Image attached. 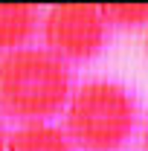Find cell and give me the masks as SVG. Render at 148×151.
I'll return each instance as SVG.
<instances>
[{
    "label": "cell",
    "mask_w": 148,
    "mask_h": 151,
    "mask_svg": "<svg viewBox=\"0 0 148 151\" xmlns=\"http://www.w3.org/2000/svg\"><path fill=\"white\" fill-rule=\"evenodd\" d=\"M102 6H52L44 18V41L61 61H87L105 47Z\"/></svg>",
    "instance_id": "3957f363"
},
{
    "label": "cell",
    "mask_w": 148,
    "mask_h": 151,
    "mask_svg": "<svg viewBox=\"0 0 148 151\" xmlns=\"http://www.w3.org/2000/svg\"><path fill=\"white\" fill-rule=\"evenodd\" d=\"M145 44H148V35H145Z\"/></svg>",
    "instance_id": "9c48e42d"
},
{
    "label": "cell",
    "mask_w": 148,
    "mask_h": 151,
    "mask_svg": "<svg viewBox=\"0 0 148 151\" xmlns=\"http://www.w3.org/2000/svg\"><path fill=\"white\" fill-rule=\"evenodd\" d=\"M102 15L116 26H139L148 23V6H102Z\"/></svg>",
    "instance_id": "8992f818"
},
{
    "label": "cell",
    "mask_w": 148,
    "mask_h": 151,
    "mask_svg": "<svg viewBox=\"0 0 148 151\" xmlns=\"http://www.w3.org/2000/svg\"><path fill=\"white\" fill-rule=\"evenodd\" d=\"M137 105L122 84L90 81L81 84L67 105V134L81 148L113 151L134 131Z\"/></svg>",
    "instance_id": "7a4b0ae2"
},
{
    "label": "cell",
    "mask_w": 148,
    "mask_h": 151,
    "mask_svg": "<svg viewBox=\"0 0 148 151\" xmlns=\"http://www.w3.org/2000/svg\"><path fill=\"white\" fill-rule=\"evenodd\" d=\"M6 148H9V137L3 134V128H0V151H6Z\"/></svg>",
    "instance_id": "52a82bcc"
},
{
    "label": "cell",
    "mask_w": 148,
    "mask_h": 151,
    "mask_svg": "<svg viewBox=\"0 0 148 151\" xmlns=\"http://www.w3.org/2000/svg\"><path fill=\"white\" fill-rule=\"evenodd\" d=\"M6 151H70L67 137L47 122H26L9 137Z\"/></svg>",
    "instance_id": "5b68a950"
},
{
    "label": "cell",
    "mask_w": 148,
    "mask_h": 151,
    "mask_svg": "<svg viewBox=\"0 0 148 151\" xmlns=\"http://www.w3.org/2000/svg\"><path fill=\"white\" fill-rule=\"evenodd\" d=\"M145 151H148V122H145Z\"/></svg>",
    "instance_id": "ba28073f"
},
{
    "label": "cell",
    "mask_w": 148,
    "mask_h": 151,
    "mask_svg": "<svg viewBox=\"0 0 148 151\" xmlns=\"http://www.w3.org/2000/svg\"><path fill=\"white\" fill-rule=\"evenodd\" d=\"M35 32V9L26 3H0V52H18Z\"/></svg>",
    "instance_id": "277c9868"
},
{
    "label": "cell",
    "mask_w": 148,
    "mask_h": 151,
    "mask_svg": "<svg viewBox=\"0 0 148 151\" xmlns=\"http://www.w3.org/2000/svg\"><path fill=\"white\" fill-rule=\"evenodd\" d=\"M70 73L47 50H18L0 58V111L44 122L70 105Z\"/></svg>",
    "instance_id": "6da1fadb"
}]
</instances>
